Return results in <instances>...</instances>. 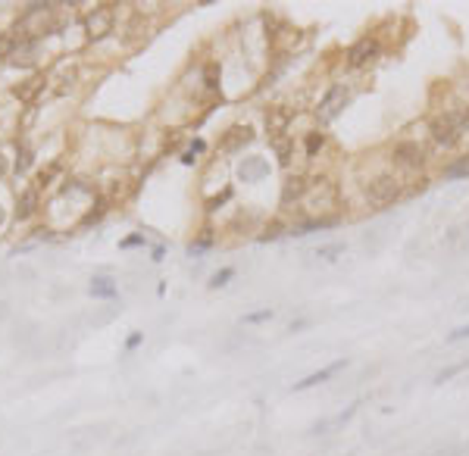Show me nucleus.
<instances>
[{"label": "nucleus", "mask_w": 469, "mask_h": 456, "mask_svg": "<svg viewBox=\"0 0 469 456\" xmlns=\"http://www.w3.org/2000/svg\"><path fill=\"white\" fill-rule=\"evenodd\" d=\"M213 247V237H200V241L197 244H191V247H188V253H204V250H210Z\"/></svg>", "instance_id": "5701e85b"}, {"label": "nucleus", "mask_w": 469, "mask_h": 456, "mask_svg": "<svg viewBox=\"0 0 469 456\" xmlns=\"http://www.w3.org/2000/svg\"><path fill=\"white\" fill-rule=\"evenodd\" d=\"M269 319H272V310H256L244 316V325H260V322H269Z\"/></svg>", "instance_id": "aec40b11"}, {"label": "nucleus", "mask_w": 469, "mask_h": 456, "mask_svg": "<svg viewBox=\"0 0 469 456\" xmlns=\"http://www.w3.org/2000/svg\"><path fill=\"white\" fill-rule=\"evenodd\" d=\"M463 337H469V325H460V328H454L447 341H463Z\"/></svg>", "instance_id": "bb28decb"}, {"label": "nucleus", "mask_w": 469, "mask_h": 456, "mask_svg": "<svg viewBox=\"0 0 469 456\" xmlns=\"http://www.w3.org/2000/svg\"><path fill=\"white\" fill-rule=\"evenodd\" d=\"M429 162V150L416 141V137H400V141L391 144V169L397 175H404V181L413 187L416 175L425 169Z\"/></svg>", "instance_id": "f257e3e1"}, {"label": "nucleus", "mask_w": 469, "mask_h": 456, "mask_svg": "<svg viewBox=\"0 0 469 456\" xmlns=\"http://www.w3.org/2000/svg\"><path fill=\"white\" fill-rule=\"evenodd\" d=\"M35 206H38V194L35 191H25L22 197L16 200V216L19 219H28L31 212H35Z\"/></svg>", "instance_id": "2eb2a0df"}, {"label": "nucleus", "mask_w": 469, "mask_h": 456, "mask_svg": "<svg viewBox=\"0 0 469 456\" xmlns=\"http://www.w3.org/2000/svg\"><path fill=\"white\" fill-rule=\"evenodd\" d=\"M141 244H144V235H129L125 241H119V247L129 250V247H141Z\"/></svg>", "instance_id": "b1692460"}, {"label": "nucleus", "mask_w": 469, "mask_h": 456, "mask_svg": "<svg viewBox=\"0 0 469 456\" xmlns=\"http://www.w3.org/2000/svg\"><path fill=\"white\" fill-rule=\"evenodd\" d=\"M113 12L106 10V6H100V10H94V12H88V19H85V28H88V35L91 37H106L113 31Z\"/></svg>", "instance_id": "0eeeda50"}, {"label": "nucleus", "mask_w": 469, "mask_h": 456, "mask_svg": "<svg viewBox=\"0 0 469 456\" xmlns=\"http://www.w3.org/2000/svg\"><path fill=\"white\" fill-rule=\"evenodd\" d=\"M300 144H304V153L313 160V156H316V153H322V150H325V144H329V137H325L322 131H306V135L300 137Z\"/></svg>", "instance_id": "f8f14e48"}, {"label": "nucleus", "mask_w": 469, "mask_h": 456, "mask_svg": "<svg viewBox=\"0 0 469 456\" xmlns=\"http://www.w3.org/2000/svg\"><path fill=\"white\" fill-rule=\"evenodd\" d=\"M454 119H456V128H460V137L466 141V137H469V103L456 106V110H454Z\"/></svg>", "instance_id": "dca6fc26"}, {"label": "nucleus", "mask_w": 469, "mask_h": 456, "mask_svg": "<svg viewBox=\"0 0 469 456\" xmlns=\"http://www.w3.org/2000/svg\"><path fill=\"white\" fill-rule=\"evenodd\" d=\"M406 187L410 185L404 181V175H397L394 169H385V172H375L369 181H363V197H366L369 206H388L404 197Z\"/></svg>", "instance_id": "f03ea898"}, {"label": "nucleus", "mask_w": 469, "mask_h": 456, "mask_svg": "<svg viewBox=\"0 0 469 456\" xmlns=\"http://www.w3.org/2000/svg\"><path fill=\"white\" fill-rule=\"evenodd\" d=\"M3 162H6V160H3V156H0V175H3V172H6V166H3Z\"/></svg>", "instance_id": "c756f323"}, {"label": "nucleus", "mask_w": 469, "mask_h": 456, "mask_svg": "<svg viewBox=\"0 0 469 456\" xmlns=\"http://www.w3.org/2000/svg\"><path fill=\"white\" fill-rule=\"evenodd\" d=\"M13 50H16V41L10 35H0V56H13Z\"/></svg>", "instance_id": "4be33fe9"}, {"label": "nucleus", "mask_w": 469, "mask_h": 456, "mask_svg": "<svg viewBox=\"0 0 469 456\" xmlns=\"http://www.w3.org/2000/svg\"><path fill=\"white\" fill-rule=\"evenodd\" d=\"M266 175H269V162H263V160H247L241 166L244 181H260V178H266Z\"/></svg>", "instance_id": "4468645a"}, {"label": "nucleus", "mask_w": 469, "mask_h": 456, "mask_svg": "<svg viewBox=\"0 0 469 456\" xmlns=\"http://www.w3.org/2000/svg\"><path fill=\"white\" fill-rule=\"evenodd\" d=\"M463 175H469V156H463V160H456L454 166L444 169V178H463Z\"/></svg>", "instance_id": "a211bd4d"}, {"label": "nucleus", "mask_w": 469, "mask_h": 456, "mask_svg": "<svg viewBox=\"0 0 469 456\" xmlns=\"http://www.w3.org/2000/svg\"><path fill=\"white\" fill-rule=\"evenodd\" d=\"M141 341H144V335H141V331H131V335H129V341H125V347H129V350H135V347H141Z\"/></svg>", "instance_id": "a878e982"}, {"label": "nucleus", "mask_w": 469, "mask_h": 456, "mask_svg": "<svg viewBox=\"0 0 469 456\" xmlns=\"http://www.w3.org/2000/svg\"><path fill=\"white\" fill-rule=\"evenodd\" d=\"M206 144L204 141H191V153H200V150H204Z\"/></svg>", "instance_id": "cd10ccee"}, {"label": "nucleus", "mask_w": 469, "mask_h": 456, "mask_svg": "<svg viewBox=\"0 0 469 456\" xmlns=\"http://www.w3.org/2000/svg\"><path fill=\"white\" fill-rule=\"evenodd\" d=\"M381 56V41L375 35H366L360 37V41L350 44L347 56H344V62H347V69H354V72H360V69H369L375 60Z\"/></svg>", "instance_id": "20e7f679"}, {"label": "nucleus", "mask_w": 469, "mask_h": 456, "mask_svg": "<svg viewBox=\"0 0 469 456\" xmlns=\"http://www.w3.org/2000/svg\"><path fill=\"white\" fill-rule=\"evenodd\" d=\"M250 141V128L247 125H235V128L225 135V141H222V150L229 153V150H238L241 144H247Z\"/></svg>", "instance_id": "ddd939ff"}, {"label": "nucleus", "mask_w": 469, "mask_h": 456, "mask_svg": "<svg viewBox=\"0 0 469 456\" xmlns=\"http://www.w3.org/2000/svg\"><path fill=\"white\" fill-rule=\"evenodd\" d=\"M116 281L110 275H94L91 278V297H100V300H113L116 297Z\"/></svg>", "instance_id": "9b49d317"}, {"label": "nucleus", "mask_w": 469, "mask_h": 456, "mask_svg": "<svg viewBox=\"0 0 469 456\" xmlns=\"http://www.w3.org/2000/svg\"><path fill=\"white\" fill-rule=\"evenodd\" d=\"M341 250H344L341 244H331V247H322V250H319V256H322V260H335Z\"/></svg>", "instance_id": "393cba45"}, {"label": "nucleus", "mask_w": 469, "mask_h": 456, "mask_svg": "<svg viewBox=\"0 0 469 456\" xmlns=\"http://www.w3.org/2000/svg\"><path fill=\"white\" fill-rule=\"evenodd\" d=\"M291 119H294V112L288 110V106H272V110L266 112V125L275 137H285V128L291 125Z\"/></svg>", "instance_id": "6e6552de"}, {"label": "nucleus", "mask_w": 469, "mask_h": 456, "mask_svg": "<svg viewBox=\"0 0 469 456\" xmlns=\"http://www.w3.org/2000/svg\"><path fill=\"white\" fill-rule=\"evenodd\" d=\"M425 135H429L431 150H438V153H454V150L463 144L460 128H456V119H454V110L435 112V116L425 122Z\"/></svg>", "instance_id": "7ed1b4c3"}, {"label": "nucleus", "mask_w": 469, "mask_h": 456, "mask_svg": "<svg viewBox=\"0 0 469 456\" xmlns=\"http://www.w3.org/2000/svg\"><path fill=\"white\" fill-rule=\"evenodd\" d=\"M347 100H350V87H347V85H331L329 91L319 97V103H316V119H319V122H331L338 112H344Z\"/></svg>", "instance_id": "39448f33"}, {"label": "nucleus", "mask_w": 469, "mask_h": 456, "mask_svg": "<svg viewBox=\"0 0 469 456\" xmlns=\"http://www.w3.org/2000/svg\"><path fill=\"white\" fill-rule=\"evenodd\" d=\"M44 85V78H28V81H22V85L16 87V97H22V100H31L38 94V87Z\"/></svg>", "instance_id": "f3484780"}, {"label": "nucleus", "mask_w": 469, "mask_h": 456, "mask_svg": "<svg viewBox=\"0 0 469 456\" xmlns=\"http://www.w3.org/2000/svg\"><path fill=\"white\" fill-rule=\"evenodd\" d=\"M194 156H197V153H191V150H188V153L181 156V162H185V166H191V162H194Z\"/></svg>", "instance_id": "c85d7f7f"}, {"label": "nucleus", "mask_w": 469, "mask_h": 456, "mask_svg": "<svg viewBox=\"0 0 469 456\" xmlns=\"http://www.w3.org/2000/svg\"><path fill=\"white\" fill-rule=\"evenodd\" d=\"M0 222H3V210H0Z\"/></svg>", "instance_id": "7c9ffc66"}, {"label": "nucleus", "mask_w": 469, "mask_h": 456, "mask_svg": "<svg viewBox=\"0 0 469 456\" xmlns=\"http://www.w3.org/2000/svg\"><path fill=\"white\" fill-rule=\"evenodd\" d=\"M31 160H35V153H31V150H28V147H22V150H19V160H16V169H19V172H22V169H28V166H31Z\"/></svg>", "instance_id": "412c9836"}, {"label": "nucleus", "mask_w": 469, "mask_h": 456, "mask_svg": "<svg viewBox=\"0 0 469 456\" xmlns=\"http://www.w3.org/2000/svg\"><path fill=\"white\" fill-rule=\"evenodd\" d=\"M231 278H235V269H219V272L210 278V287H225Z\"/></svg>", "instance_id": "6ab92c4d"}, {"label": "nucleus", "mask_w": 469, "mask_h": 456, "mask_svg": "<svg viewBox=\"0 0 469 456\" xmlns=\"http://www.w3.org/2000/svg\"><path fill=\"white\" fill-rule=\"evenodd\" d=\"M306 197V178L304 175H294V178L285 181V191H281V206H291V203H304Z\"/></svg>", "instance_id": "9d476101"}, {"label": "nucleus", "mask_w": 469, "mask_h": 456, "mask_svg": "<svg viewBox=\"0 0 469 456\" xmlns=\"http://www.w3.org/2000/svg\"><path fill=\"white\" fill-rule=\"evenodd\" d=\"M331 225H338L335 216H306L304 222L291 225L288 235H310V231H322V228H331Z\"/></svg>", "instance_id": "1a4fd4ad"}, {"label": "nucleus", "mask_w": 469, "mask_h": 456, "mask_svg": "<svg viewBox=\"0 0 469 456\" xmlns=\"http://www.w3.org/2000/svg\"><path fill=\"white\" fill-rule=\"evenodd\" d=\"M347 366L344 360H335V362H329V366H322V369H316V372H310L306 378H300V381H294V391H306V387H316V385H325L329 378H335L341 369Z\"/></svg>", "instance_id": "423d86ee"}]
</instances>
